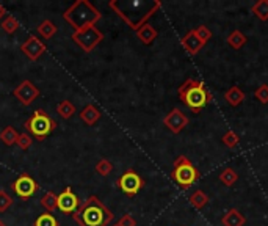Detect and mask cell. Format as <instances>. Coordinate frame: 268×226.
<instances>
[{
	"label": "cell",
	"instance_id": "35",
	"mask_svg": "<svg viewBox=\"0 0 268 226\" xmlns=\"http://www.w3.org/2000/svg\"><path fill=\"white\" fill-rule=\"evenodd\" d=\"M4 16H7V10H5V7L2 4H0V20H2Z\"/></svg>",
	"mask_w": 268,
	"mask_h": 226
},
{
	"label": "cell",
	"instance_id": "9",
	"mask_svg": "<svg viewBox=\"0 0 268 226\" xmlns=\"http://www.w3.org/2000/svg\"><path fill=\"white\" fill-rule=\"evenodd\" d=\"M16 99L20 102L22 106L29 107L33 104V101L39 96V90L32 84L30 80H22L20 84L14 88V93Z\"/></svg>",
	"mask_w": 268,
	"mask_h": 226
},
{
	"label": "cell",
	"instance_id": "1",
	"mask_svg": "<svg viewBox=\"0 0 268 226\" xmlns=\"http://www.w3.org/2000/svg\"><path fill=\"white\" fill-rule=\"evenodd\" d=\"M78 226H109L113 221L115 214L97 196H88L84 204L71 215Z\"/></svg>",
	"mask_w": 268,
	"mask_h": 226
},
{
	"label": "cell",
	"instance_id": "19",
	"mask_svg": "<svg viewBox=\"0 0 268 226\" xmlns=\"http://www.w3.org/2000/svg\"><path fill=\"white\" fill-rule=\"evenodd\" d=\"M17 138H19V132H17L13 126H7L2 132H0V140H2L7 146L16 145Z\"/></svg>",
	"mask_w": 268,
	"mask_h": 226
},
{
	"label": "cell",
	"instance_id": "7",
	"mask_svg": "<svg viewBox=\"0 0 268 226\" xmlns=\"http://www.w3.org/2000/svg\"><path fill=\"white\" fill-rule=\"evenodd\" d=\"M116 184H118V187L121 189L122 193H126L127 196L132 198V196H135L143 189L144 181H143V178L137 171L127 170L126 173H122L119 176V179L116 181Z\"/></svg>",
	"mask_w": 268,
	"mask_h": 226
},
{
	"label": "cell",
	"instance_id": "31",
	"mask_svg": "<svg viewBox=\"0 0 268 226\" xmlns=\"http://www.w3.org/2000/svg\"><path fill=\"white\" fill-rule=\"evenodd\" d=\"M256 99L260 102V104H268V85L262 84L256 91H254Z\"/></svg>",
	"mask_w": 268,
	"mask_h": 226
},
{
	"label": "cell",
	"instance_id": "33",
	"mask_svg": "<svg viewBox=\"0 0 268 226\" xmlns=\"http://www.w3.org/2000/svg\"><path fill=\"white\" fill-rule=\"evenodd\" d=\"M11 204H13V198L5 190H0V212H5Z\"/></svg>",
	"mask_w": 268,
	"mask_h": 226
},
{
	"label": "cell",
	"instance_id": "6",
	"mask_svg": "<svg viewBox=\"0 0 268 226\" xmlns=\"http://www.w3.org/2000/svg\"><path fill=\"white\" fill-rule=\"evenodd\" d=\"M72 41L77 46H80V49L84 52H91L97 44H100L102 41H104V33L93 26V27H88L84 30L74 32Z\"/></svg>",
	"mask_w": 268,
	"mask_h": 226
},
{
	"label": "cell",
	"instance_id": "37",
	"mask_svg": "<svg viewBox=\"0 0 268 226\" xmlns=\"http://www.w3.org/2000/svg\"><path fill=\"white\" fill-rule=\"evenodd\" d=\"M112 226H119V224H118V223H115V224H112Z\"/></svg>",
	"mask_w": 268,
	"mask_h": 226
},
{
	"label": "cell",
	"instance_id": "11",
	"mask_svg": "<svg viewBox=\"0 0 268 226\" xmlns=\"http://www.w3.org/2000/svg\"><path fill=\"white\" fill-rule=\"evenodd\" d=\"M163 124L167 126L173 134H180L185 128L189 126V118L182 110L173 109L167 116L163 118Z\"/></svg>",
	"mask_w": 268,
	"mask_h": 226
},
{
	"label": "cell",
	"instance_id": "18",
	"mask_svg": "<svg viewBox=\"0 0 268 226\" xmlns=\"http://www.w3.org/2000/svg\"><path fill=\"white\" fill-rule=\"evenodd\" d=\"M57 32H58V27L55 26V22H52L50 19H44L43 22L38 26V33L46 39L53 38Z\"/></svg>",
	"mask_w": 268,
	"mask_h": 226
},
{
	"label": "cell",
	"instance_id": "34",
	"mask_svg": "<svg viewBox=\"0 0 268 226\" xmlns=\"http://www.w3.org/2000/svg\"><path fill=\"white\" fill-rule=\"evenodd\" d=\"M118 224L119 226H137V221H135V218L130 214H124L119 218Z\"/></svg>",
	"mask_w": 268,
	"mask_h": 226
},
{
	"label": "cell",
	"instance_id": "17",
	"mask_svg": "<svg viewBox=\"0 0 268 226\" xmlns=\"http://www.w3.org/2000/svg\"><path fill=\"white\" fill-rule=\"evenodd\" d=\"M224 99L228 101V104L229 106H232V107H238L242 102L245 101V93L242 91V88H238V87H232V88H229L228 91L224 93Z\"/></svg>",
	"mask_w": 268,
	"mask_h": 226
},
{
	"label": "cell",
	"instance_id": "5",
	"mask_svg": "<svg viewBox=\"0 0 268 226\" xmlns=\"http://www.w3.org/2000/svg\"><path fill=\"white\" fill-rule=\"evenodd\" d=\"M57 121L53 118H50L43 109H38L33 112V115L25 121L24 128L35 135L38 140H44L50 132H53L57 129Z\"/></svg>",
	"mask_w": 268,
	"mask_h": 226
},
{
	"label": "cell",
	"instance_id": "8",
	"mask_svg": "<svg viewBox=\"0 0 268 226\" xmlns=\"http://www.w3.org/2000/svg\"><path fill=\"white\" fill-rule=\"evenodd\" d=\"M13 190L16 192V195L22 199H29L35 195V192L38 190V184L36 181L29 176V174H20L14 182H13Z\"/></svg>",
	"mask_w": 268,
	"mask_h": 226
},
{
	"label": "cell",
	"instance_id": "20",
	"mask_svg": "<svg viewBox=\"0 0 268 226\" xmlns=\"http://www.w3.org/2000/svg\"><path fill=\"white\" fill-rule=\"evenodd\" d=\"M246 36L240 32V30H234L229 36H228V44L232 47V49H235V51H238V49H242L245 44H246Z\"/></svg>",
	"mask_w": 268,
	"mask_h": 226
},
{
	"label": "cell",
	"instance_id": "14",
	"mask_svg": "<svg viewBox=\"0 0 268 226\" xmlns=\"http://www.w3.org/2000/svg\"><path fill=\"white\" fill-rule=\"evenodd\" d=\"M100 116H102L100 110L93 104H88L84 110L80 112V119L84 121L87 126H94L96 122L100 119Z\"/></svg>",
	"mask_w": 268,
	"mask_h": 226
},
{
	"label": "cell",
	"instance_id": "15",
	"mask_svg": "<svg viewBox=\"0 0 268 226\" xmlns=\"http://www.w3.org/2000/svg\"><path fill=\"white\" fill-rule=\"evenodd\" d=\"M221 223H223V226H245L246 224V218H245V215L240 211L231 209V211H228L223 215Z\"/></svg>",
	"mask_w": 268,
	"mask_h": 226
},
{
	"label": "cell",
	"instance_id": "12",
	"mask_svg": "<svg viewBox=\"0 0 268 226\" xmlns=\"http://www.w3.org/2000/svg\"><path fill=\"white\" fill-rule=\"evenodd\" d=\"M20 51L24 52V55H27L30 60H38L39 57H43V54L46 52V44L36 36H29V39L20 46Z\"/></svg>",
	"mask_w": 268,
	"mask_h": 226
},
{
	"label": "cell",
	"instance_id": "27",
	"mask_svg": "<svg viewBox=\"0 0 268 226\" xmlns=\"http://www.w3.org/2000/svg\"><path fill=\"white\" fill-rule=\"evenodd\" d=\"M113 171V163L109 159H100L96 163V173L100 176H109Z\"/></svg>",
	"mask_w": 268,
	"mask_h": 226
},
{
	"label": "cell",
	"instance_id": "25",
	"mask_svg": "<svg viewBox=\"0 0 268 226\" xmlns=\"http://www.w3.org/2000/svg\"><path fill=\"white\" fill-rule=\"evenodd\" d=\"M220 181L224 184V186H228V187H231L232 184H235L237 181H238V174H237V171L235 170H232V168H224L221 173H220Z\"/></svg>",
	"mask_w": 268,
	"mask_h": 226
},
{
	"label": "cell",
	"instance_id": "13",
	"mask_svg": "<svg viewBox=\"0 0 268 226\" xmlns=\"http://www.w3.org/2000/svg\"><path fill=\"white\" fill-rule=\"evenodd\" d=\"M182 46H183V49L187 51L190 55H196L204 47V43L196 36L195 30H190L187 35L182 38Z\"/></svg>",
	"mask_w": 268,
	"mask_h": 226
},
{
	"label": "cell",
	"instance_id": "23",
	"mask_svg": "<svg viewBox=\"0 0 268 226\" xmlns=\"http://www.w3.org/2000/svg\"><path fill=\"white\" fill-rule=\"evenodd\" d=\"M41 204H43V208L49 212V214H52L55 209H58V204H57V195L53 193V192H46L44 193V196L41 198Z\"/></svg>",
	"mask_w": 268,
	"mask_h": 226
},
{
	"label": "cell",
	"instance_id": "32",
	"mask_svg": "<svg viewBox=\"0 0 268 226\" xmlns=\"http://www.w3.org/2000/svg\"><path fill=\"white\" fill-rule=\"evenodd\" d=\"M195 33H196V36L202 41L204 44L207 43V41L212 38V32H210L207 27H205V26H199V27H196V29H195Z\"/></svg>",
	"mask_w": 268,
	"mask_h": 226
},
{
	"label": "cell",
	"instance_id": "26",
	"mask_svg": "<svg viewBox=\"0 0 268 226\" xmlns=\"http://www.w3.org/2000/svg\"><path fill=\"white\" fill-rule=\"evenodd\" d=\"M0 27H2L7 33H14V32L19 30L20 24H19V20H17L14 16L8 14V16L2 20V22H0Z\"/></svg>",
	"mask_w": 268,
	"mask_h": 226
},
{
	"label": "cell",
	"instance_id": "36",
	"mask_svg": "<svg viewBox=\"0 0 268 226\" xmlns=\"http://www.w3.org/2000/svg\"><path fill=\"white\" fill-rule=\"evenodd\" d=\"M0 226H5V223H4L2 220H0Z\"/></svg>",
	"mask_w": 268,
	"mask_h": 226
},
{
	"label": "cell",
	"instance_id": "24",
	"mask_svg": "<svg viewBox=\"0 0 268 226\" xmlns=\"http://www.w3.org/2000/svg\"><path fill=\"white\" fill-rule=\"evenodd\" d=\"M253 14L260 20H268V0H259L251 8Z\"/></svg>",
	"mask_w": 268,
	"mask_h": 226
},
{
	"label": "cell",
	"instance_id": "3",
	"mask_svg": "<svg viewBox=\"0 0 268 226\" xmlns=\"http://www.w3.org/2000/svg\"><path fill=\"white\" fill-rule=\"evenodd\" d=\"M177 94L183 104L195 113H199L204 107H207L212 101V94L207 88H205L204 82L196 80V79L185 80L179 87Z\"/></svg>",
	"mask_w": 268,
	"mask_h": 226
},
{
	"label": "cell",
	"instance_id": "4",
	"mask_svg": "<svg viewBox=\"0 0 268 226\" xmlns=\"http://www.w3.org/2000/svg\"><path fill=\"white\" fill-rule=\"evenodd\" d=\"M171 178L173 181L177 184L182 189H190L192 186H195V182H198V179L201 178L199 170L193 165L192 160L185 156H179L174 160L173 165V171H171Z\"/></svg>",
	"mask_w": 268,
	"mask_h": 226
},
{
	"label": "cell",
	"instance_id": "16",
	"mask_svg": "<svg viewBox=\"0 0 268 226\" xmlns=\"http://www.w3.org/2000/svg\"><path fill=\"white\" fill-rule=\"evenodd\" d=\"M157 30L151 26V24H144L143 27H140L138 30H137V36H138V39L141 41L143 44H146V46H149V44H152L154 41H155V38H157Z\"/></svg>",
	"mask_w": 268,
	"mask_h": 226
},
{
	"label": "cell",
	"instance_id": "10",
	"mask_svg": "<svg viewBox=\"0 0 268 226\" xmlns=\"http://www.w3.org/2000/svg\"><path fill=\"white\" fill-rule=\"evenodd\" d=\"M57 204H58V209L63 212V214H69L72 215L78 206H80V201H78V196L72 192L71 187H66L63 192H61L58 196H57Z\"/></svg>",
	"mask_w": 268,
	"mask_h": 226
},
{
	"label": "cell",
	"instance_id": "21",
	"mask_svg": "<svg viewBox=\"0 0 268 226\" xmlns=\"http://www.w3.org/2000/svg\"><path fill=\"white\" fill-rule=\"evenodd\" d=\"M57 113L63 118V119H69L74 113H75V107L71 101H61L57 106Z\"/></svg>",
	"mask_w": 268,
	"mask_h": 226
},
{
	"label": "cell",
	"instance_id": "28",
	"mask_svg": "<svg viewBox=\"0 0 268 226\" xmlns=\"http://www.w3.org/2000/svg\"><path fill=\"white\" fill-rule=\"evenodd\" d=\"M221 141H223V145H226L228 148H235L238 143H240V137L234 132V131H229V132H226L224 135H223V138H221Z\"/></svg>",
	"mask_w": 268,
	"mask_h": 226
},
{
	"label": "cell",
	"instance_id": "22",
	"mask_svg": "<svg viewBox=\"0 0 268 226\" xmlns=\"http://www.w3.org/2000/svg\"><path fill=\"white\" fill-rule=\"evenodd\" d=\"M190 204H192V206L195 208V209H202L204 206H205V204H207L209 203V196L207 195H205L202 190H196L195 193H192L190 195Z\"/></svg>",
	"mask_w": 268,
	"mask_h": 226
},
{
	"label": "cell",
	"instance_id": "30",
	"mask_svg": "<svg viewBox=\"0 0 268 226\" xmlns=\"http://www.w3.org/2000/svg\"><path fill=\"white\" fill-rule=\"evenodd\" d=\"M32 143H33V138H32V135H29V134H19V138H17V141H16V145L20 148V149H29L30 146H32Z\"/></svg>",
	"mask_w": 268,
	"mask_h": 226
},
{
	"label": "cell",
	"instance_id": "29",
	"mask_svg": "<svg viewBox=\"0 0 268 226\" xmlns=\"http://www.w3.org/2000/svg\"><path fill=\"white\" fill-rule=\"evenodd\" d=\"M35 226H58V221L57 218L52 215V214H41L36 221H35Z\"/></svg>",
	"mask_w": 268,
	"mask_h": 226
},
{
	"label": "cell",
	"instance_id": "2",
	"mask_svg": "<svg viewBox=\"0 0 268 226\" xmlns=\"http://www.w3.org/2000/svg\"><path fill=\"white\" fill-rule=\"evenodd\" d=\"M66 22L74 29V32L93 27L100 19V11L88 0H75V2L63 13Z\"/></svg>",
	"mask_w": 268,
	"mask_h": 226
}]
</instances>
